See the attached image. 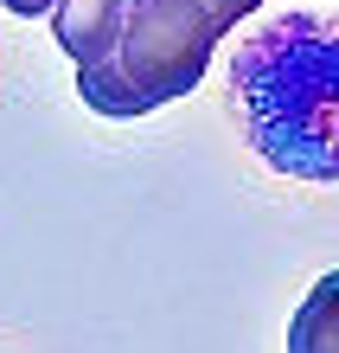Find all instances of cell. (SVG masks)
Returning <instances> with one entry per match:
<instances>
[{
    "instance_id": "4",
    "label": "cell",
    "mask_w": 339,
    "mask_h": 353,
    "mask_svg": "<svg viewBox=\"0 0 339 353\" xmlns=\"http://www.w3.org/2000/svg\"><path fill=\"white\" fill-rule=\"evenodd\" d=\"M288 353H339V270H327L301 296L288 321Z\"/></svg>"
},
{
    "instance_id": "3",
    "label": "cell",
    "mask_w": 339,
    "mask_h": 353,
    "mask_svg": "<svg viewBox=\"0 0 339 353\" xmlns=\"http://www.w3.org/2000/svg\"><path fill=\"white\" fill-rule=\"evenodd\" d=\"M122 19H129V0H58L52 7V39L71 52V65H102L122 39Z\"/></svg>"
},
{
    "instance_id": "2",
    "label": "cell",
    "mask_w": 339,
    "mask_h": 353,
    "mask_svg": "<svg viewBox=\"0 0 339 353\" xmlns=\"http://www.w3.org/2000/svg\"><path fill=\"white\" fill-rule=\"evenodd\" d=\"M250 13L256 0H129L116 52L77 71V97L116 122L193 97L218 39L237 32Z\"/></svg>"
},
{
    "instance_id": "5",
    "label": "cell",
    "mask_w": 339,
    "mask_h": 353,
    "mask_svg": "<svg viewBox=\"0 0 339 353\" xmlns=\"http://www.w3.org/2000/svg\"><path fill=\"white\" fill-rule=\"evenodd\" d=\"M0 7H7V13H19V19H39V13H52L58 0H0Z\"/></svg>"
},
{
    "instance_id": "1",
    "label": "cell",
    "mask_w": 339,
    "mask_h": 353,
    "mask_svg": "<svg viewBox=\"0 0 339 353\" xmlns=\"http://www.w3.org/2000/svg\"><path fill=\"white\" fill-rule=\"evenodd\" d=\"M237 122L275 174L339 186V19L275 13L256 19L230 58Z\"/></svg>"
}]
</instances>
